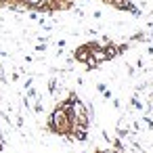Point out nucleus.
<instances>
[{
	"label": "nucleus",
	"mask_w": 153,
	"mask_h": 153,
	"mask_svg": "<svg viewBox=\"0 0 153 153\" xmlns=\"http://www.w3.org/2000/svg\"><path fill=\"white\" fill-rule=\"evenodd\" d=\"M51 126H53V130H57V132H67L69 130V120H67V111L61 107V109H57L55 113H53V117H51Z\"/></svg>",
	"instance_id": "1"
},
{
	"label": "nucleus",
	"mask_w": 153,
	"mask_h": 153,
	"mask_svg": "<svg viewBox=\"0 0 153 153\" xmlns=\"http://www.w3.org/2000/svg\"><path fill=\"white\" fill-rule=\"evenodd\" d=\"M30 2V7H36V9H42L44 4H46V0H27Z\"/></svg>",
	"instance_id": "2"
},
{
	"label": "nucleus",
	"mask_w": 153,
	"mask_h": 153,
	"mask_svg": "<svg viewBox=\"0 0 153 153\" xmlns=\"http://www.w3.org/2000/svg\"><path fill=\"white\" fill-rule=\"evenodd\" d=\"M111 2H113L115 7H122V9H126V7H128V0H111Z\"/></svg>",
	"instance_id": "3"
}]
</instances>
